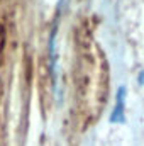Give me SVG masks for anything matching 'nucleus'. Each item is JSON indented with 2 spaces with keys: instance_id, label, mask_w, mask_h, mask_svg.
I'll use <instances>...</instances> for the list:
<instances>
[{
  "instance_id": "nucleus-2",
  "label": "nucleus",
  "mask_w": 144,
  "mask_h": 146,
  "mask_svg": "<svg viewBox=\"0 0 144 146\" xmlns=\"http://www.w3.org/2000/svg\"><path fill=\"white\" fill-rule=\"evenodd\" d=\"M144 82V70L141 72V76H139V83H143Z\"/></svg>"
},
{
  "instance_id": "nucleus-1",
  "label": "nucleus",
  "mask_w": 144,
  "mask_h": 146,
  "mask_svg": "<svg viewBox=\"0 0 144 146\" xmlns=\"http://www.w3.org/2000/svg\"><path fill=\"white\" fill-rule=\"evenodd\" d=\"M126 87H120L119 92H117V100H115V106L114 110L110 114V122H117V124H124L126 122Z\"/></svg>"
}]
</instances>
